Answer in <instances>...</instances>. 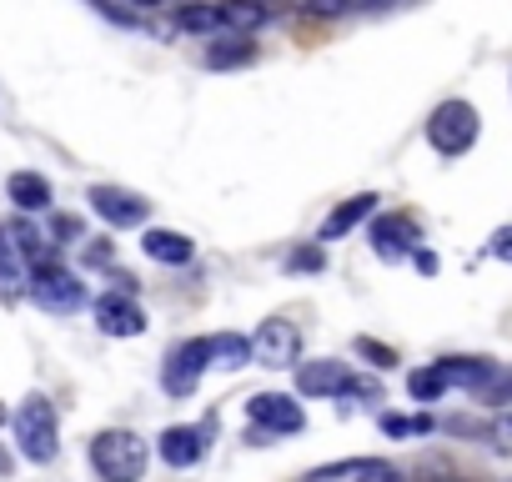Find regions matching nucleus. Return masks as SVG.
<instances>
[{"mask_svg": "<svg viewBox=\"0 0 512 482\" xmlns=\"http://www.w3.org/2000/svg\"><path fill=\"white\" fill-rule=\"evenodd\" d=\"M146 457H151L146 442L136 432H121V427H111L91 442V467H96L101 482H141Z\"/></svg>", "mask_w": 512, "mask_h": 482, "instance_id": "obj_1", "label": "nucleus"}, {"mask_svg": "<svg viewBox=\"0 0 512 482\" xmlns=\"http://www.w3.org/2000/svg\"><path fill=\"white\" fill-rule=\"evenodd\" d=\"M16 442H21V457L26 462H56L61 452V422H56V407L46 397H26L21 412H16Z\"/></svg>", "mask_w": 512, "mask_h": 482, "instance_id": "obj_2", "label": "nucleus"}, {"mask_svg": "<svg viewBox=\"0 0 512 482\" xmlns=\"http://www.w3.org/2000/svg\"><path fill=\"white\" fill-rule=\"evenodd\" d=\"M26 297L41 307V312H56V317H71L86 307V282L76 272H66L61 262H46V267H31L26 277Z\"/></svg>", "mask_w": 512, "mask_h": 482, "instance_id": "obj_3", "label": "nucleus"}, {"mask_svg": "<svg viewBox=\"0 0 512 482\" xmlns=\"http://www.w3.org/2000/svg\"><path fill=\"white\" fill-rule=\"evenodd\" d=\"M477 131H482V121H477V106H472V101H442V106L427 116V141H432L437 156H462V151H472Z\"/></svg>", "mask_w": 512, "mask_h": 482, "instance_id": "obj_4", "label": "nucleus"}, {"mask_svg": "<svg viewBox=\"0 0 512 482\" xmlns=\"http://www.w3.org/2000/svg\"><path fill=\"white\" fill-rule=\"evenodd\" d=\"M246 417H251V442H267V437H292L307 427L302 417V402L287 397V392H256L246 402Z\"/></svg>", "mask_w": 512, "mask_h": 482, "instance_id": "obj_5", "label": "nucleus"}, {"mask_svg": "<svg viewBox=\"0 0 512 482\" xmlns=\"http://www.w3.org/2000/svg\"><path fill=\"white\" fill-rule=\"evenodd\" d=\"M302 357V332L282 317L262 322V332L251 337V362H262V367H292Z\"/></svg>", "mask_w": 512, "mask_h": 482, "instance_id": "obj_6", "label": "nucleus"}, {"mask_svg": "<svg viewBox=\"0 0 512 482\" xmlns=\"http://www.w3.org/2000/svg\"><path fill=\"white\" fill-rule=\"evenodd\" d=\"M211 367V357H206V337H196V342H181L166 362H161V387L171 392V397H186L196 382H201V372Z\"/></svg>", "mask_w": 512, "mask_h": 482, "instance_id": "obj_7", "label": "nucleus"}, {"mask_svg": "<svg viewBox=\"0 0 512 482\" xmlns=\"http://www.w3.org/2000/svg\"><path fill=\"white\" fill-rule=\"evenodd\" d=\"M417 221L412 216H402V211H382L377 221H372V252L382 257V262H402L407 252H417Z\"/></svg>", "mask_w": 512, "mask_h": 482, "instance_id": "obj_8", "label": "nucleus"}, {"mask_svg": "<svg viewBox=\"0 0 512 482\" xmlns=\"http://www.w3.org/2000/svg\"><path fill=\"white\" fill-rule=\"evenodd\" d=\"M86 201H91V211H96L101 221H111V226H141L146 211H151V201L136 196V191H126V186H91Z\"/></svg>", "mask_w": 512, "mask_h": 482, "instance_id": "obj_9", "label": "nucleus"}, {"mask_svg": "<svg viewBox=\"0 0 512 482\" xmlns=\"http://www.w3.org/2000/svg\"><path fill=\"white\" fill-rule=\"evenodd\" d=\"M96 322L106 337H141L146 332V312L136 307V292H106L96 302Z\"/></svg>", "mask_w": 512, "mask_h": 482, "instance_id": "obj_10", "label": "nucleus"}, {"mask_svg": "<svg viewBox=\"0 0 512 482\" xmlns=\"http://www.w3.org/2000/svg\"><path fill=\"white\" fill-rule=\"evenodd\" d=\"M307 482H407L387 457H347V462H332V467H317Z\"/></svg>", "mask_w": 512, "mask_h": 482, "instance_id": "obj_11", "label": "nucleus"}, {"mask_svg": "<svg viewBox=\"0 0 512 482\" xmlns=\"http://www.w3.org/2000/svg\"><path fill=\"white\" fill-rule=\"evenodd\" d=\"M347 382H352V372L337 357H322V362H302L297 367V392L302 397H347Z\"/></svg>", "mask_w": 512, "mask_h": 482, "instance_id": "obj_12", "label": "nucleus"}, {"mask_svg": "<svg viewBox=\"0 0 512 482\" xmlns=\"http://www.w3.org/2000/svg\"><path fill=\"white\" fill-rule=\"evenodd\" d=\"M216 16H221V36H256L272 21L267 0H216Z\"/></svg>", "mask_w": 512, "mask_h": 482, "instance_id": "obj_13", "label": "nucleus"}, {"mask_svg": "<svg viewBox=\"0 0 512 482\" xmlns=\"http://www.w3.org/2000/svg\"><path fill=\"white\" fill-rule=\"evenodd\" d=\"M161 462L171 467H196L206 457V427H166L161 432Z\"/></svg>", "mask_w": 512, "mask_h": 482, "instance_id": "obj_14", "label": "nucleus"}, {"mask_svg": "<svg viewBox=\"0 0 512 482\" xmlns=\"http://www.w3.org/2000/svg\"><path fill=\"white\" fill-rule=\"evenodd\" d=\"M377 201H382L377 191H362V196H347V201H342V206H337V211H332V216L322 221V231H317V241H337V236H347V231H357V226H362V221H367V216L377 211Z\"/></svg>", "mask_w": 512, "mask_h": 482, "instance_id": "obj_15", "label": "nucleus"}, {"mask_svg": "<svg viewBox=\"0 0 512 482\" xmlns=\"http://www.w3.org/2000/svg\"><path fill=\"white\" fill-rule=\"evenodd\" d=\"M146 257L151 262H161V267H186L191 257H196V241L186 236V231H166V226H156V231H146Z\"/></svg>", "mask_w": 512, "mask_h": 482, "instance_id": "obj_16", "label": "nucleus"}, {"mask_svg": "<svg viewBox=\"0 0 512 482\" xmlns=\"http://www.w3.org/2000/svg\"><path fill=\"white\" fill-rule=\"evenodd\" d=\"M6 231H11V241H16V252H21L26 267H46V262H56V241H51L41 226H31V221H11Z\"/></svg>", "mask_w": 512, "mask_h": 482, "instance_id": "obj_17", "label": "nucleus"}, {"mask_svg": "<svg viewBox=\"0 0 512 482\" xmlns=\"http://www.w3.org/2000/svg\"><path fill=\"white\" fill-rule=\"evenodd\" d=\"M6 196H11L21 211H46V206H51V181H46L41 171H11Z\"/></svg>", "mask_w": 512, "mask_h": 482, "instance_id": "obj_18", "label": "nucleus"}, {"mask_svg": "<svg viewBox=\"0 0 512 482\" xmlns=\"http://www.w3.org/2000/svg\"><path fill=\"white\" fill-rule=\"evenodd\" d=\"M246 61H256V41L251 36H216L206 46V66L211 71H231V66H246Z\"/></svg>", "mask_w": 512, "mask_h": 482, "instance_id": "obj_19", "label": "nucleus"}, {"mask_svg": "<svg viewBox=\"0 0 512 482\" xmlns=\"http://www.w3.org/2000/svg\"><path fill=\"white\" fill-rule=\"evenodd\" d=\"M206 357H211V367L236 372V367L251 362V337H241V332H216V337H206Z\"/></svg>", "mask_w": 512, "mask_h": 482, "instance_id": "obj_20", "label": "nucleus"}, {"mask_svg": "<svg viewBox=\"0 0 512 482\" xmlns=\"http://www.w3.org/2000/svg\"><path fill=\"white\" fill-rule=\"evenodd\" d=\"M437 367H442V377H447L452 387H467V392H477V387L497 372V362H487V357H442Z\"/></svg>", "mask_w": 512, "mask_h": 482, "instance_id": "obj_21", "label": "nucleus"}, {"mask_svg": "<svg viewBox=\"0 0 512 482\" xmlns=\"http://www.w3.org/2000/svg\"><path fill=\"white\" fill-rule=\"evenodd\" d=\"M21 282H26V262H21V252H16L11 231L0 226V292H21Z\"/></svg>", "mask_w": 512, "mask_h": 482, "instance_id": "obj_22", "label": "nucleus"}, {"mask_svg": "<svg viewBox=\"0 0 512 482\" xmlns=\"http://www.w3.org/2000/svg\"><path fill=\"white\" fill-rule=\"evenodd\" d=\"M176 26L191 31V36H201V41H216V36H221L216 6H181V11H176Z\"/></svg>", "mask_w": 512, "mask_h": 482, "instance_id": "obj_23", "label": "nucleus"}, {"mask_svg": "<svg viewBox=\"0 0 512 482\" xmlns=\"http://www.w3.org/2000/svg\"><path fill=\"white\" fill-rule=\"evenodd\" d=\"M452 382L442 377V367L432 362V367H417V372H407V392L417 397V402H442V392H447Z\"/></svg>", "mask_w": 512, "mask_h": 482, "instance_id": "obj_24", "label": "nucleus"}, {"mask_svg": "<svg viewBox=\"0 0 512 482\" xmlns=\"http://www.w3.org/2000/svg\"><path fill=\"white\" fill-rule=\"evenodd\" d=\"M382 432L387 437H427V432H437V417H402V412H387L382 417Z\"/></svg>", "mask_w": 512, "mask_h": 482, "instance_id": "obj_25", "label": "nucleus"}, {"mask_svg": "<svg viewBox=\"0 0 512 482\" xmlns=\"http://www.w3.org/2000/svg\"><path fill=\"white\" fill-rule=\"evenodd\" d=\"M472 397H477V402H487V407H507V402H512V367H497V372L472 392Z\"/></svg>", "mask_w": 512, "mask_h": 482, "instance_id": "obj_26", "label": "nucleus"}, {"mask_svg": "<svg viewBox=\"0 0 512 482\" xmlns=\"http://www.w3.org/2000/svg\"><path fill=\"white\" fill-rule=\"evenodd\" d=\"M357 352H362L372 367H382V372H387V367H397V352H392V347H382L377 337H357Z\"/></svg>", "mask_w": 512, "mask_h": 482, "instance_id": "obj_27", "label": "nucleus"}, {"mask_svg": "<svg viewBox=\"0 0 512 482\" xmlns=\"http://www.w3.org/2000/svg\"><path fill=\"white\" fill-rule=\"evenodd\" d=\"M287 267H292V272H322V267H327V257H322V241H317V247H297V252L287 257Z\"/></svg>", "mask_w": 512, "mask_h": 482, "instance_id": "obj_28", "label": "nucleus"}, {"mask_svg": "<svg viewBox=\"0 0 512 482\" xmlns=\"http://www.w3.org/2000/svg\"><path fill=\"white\" fill-rule=\"evenodd\" d=\"M347 11H352V0H307V16H317V21H337Z\"/></svg>", "mask_w": 512, "mask_h": 482, "instance_id": "obj_29", "label": "nucleus"}, {"mask_svg": "<svg viewBox=\"0 0 512 482\" xmlns=\"http://www.w3.org/2000/svg\"><path fill=\"white\" fill-rule=\"evenodd\" d=\"M487 252H492L497 262H507V267H512V226H497V231H492Z\"/></svg>", "mask_w": 512, "mask_h": 482, "instance_id": "obj_30", "label": "nucleus"}, {"mask_svg": "<svg viewBox=\"0 0 512 482\" xmlns=\"http://www.w3.org/2000/svg\"><path fill=\"white\" fill-rule=\"evenodd\" d=\"M487 442H492L497 452H512V417H502V422H492V427H487Z\"/></svg>", "mask_w": 512, "mask_h": 482, "instance_id": "obj_31", "label": "nucleus"}, {"mask_svg": "<svg viewBox=\"0 0 512 482\" xmlns=\"http://www.w3.org/2000/svg\"><path fill=\"white\" fill-rule=\"evenodd\" d=\"M412 262H417V272H422V277H432V272H437V257H432V252H422V247L412 252Z\"/></svg>", "mask_w": 512, "mask_h": 482, "instance_id": "obj_32", "label": "nucleus"}, {"mask_svg": "<svg viewBox=\"0 0 512 482\" xmlns=\"http://www.w3.org/2000/svg\"><path fill=\"white\" fill-rule=\"evenodd\" d=\"M387 6H397V0H352V11H387Z\"/></svg>", "mask_w": 512, "mask_h": 482, "instance_id": "obj_33", "label": "nucleus"}, {"mask_svg": "<svg viewBox=\"0 0 512 482\" xmlns=\"http://www.w3.org/2000/svg\"><path fill=\"white\" fill-rule=\"evenodd\" d=\"M11 467H16V457H11L6 447H0V477H11Z\"/></svg>", "mask_w": 512, "mask_h": 482, "instance_id": "obj_34", "label": "nucleus"}, {"mask_svg": "<svg viewBox=\"0 0 512 482\" xmlns=\"http://www.w3.org/2000/svg\"><path fill=\"white\" fill-rule=\"evenodd\" d=\"M131 6H161V0H131Z\"/></svg>", "mask_w": 512, "mask_h": 482, "instance_id": "obj_35", "label": "nucleus"}, {"mask_svg": "<svg viewBox=\"0 0 512 482\" xmlns=\"http://www.w3.org/2000/svg\"><path fill=\"white\" fill-rule=\"evenodd\" d=\"M0 422H6V407H0Z\"/></svg>", "mask_w": 512, "mask_h": 482, "instance_id": "obj_36", "label": "nucleus"}]
</instances>
